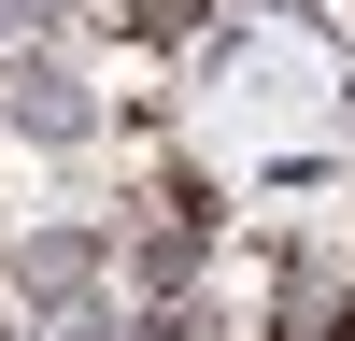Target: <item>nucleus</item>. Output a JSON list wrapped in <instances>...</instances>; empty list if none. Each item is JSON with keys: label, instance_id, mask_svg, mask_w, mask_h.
I'll return each instance as SVG.
<instances>
[{"label": "nucleus", "instance_id": "1", "mask_svg": "<svg viewBox=\"0 0 355 341\" xmlns=\"http://www.w3.org/2000/svg\"><path fill=\"white\" fill-rule=\"evenodd\" d=\"M284 341H355V270H284Z\"/></svg>", "mask_w": 355, "mask_h": 341}]
</instances>
